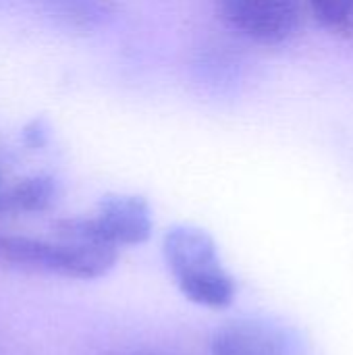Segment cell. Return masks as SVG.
I'll return each instance as SVG.
<instances>
[{
	"label": "cell",
	"mask_w": 353,
	"mask_h": 355,
	"mask_svg": "<svg viewBox=\"0 0 353 355\" xmlns=\"http://www.w3.org/2000/svg\"><path fill=\"white\" fill-rule=\"evenodd\" d=\"M162 250L179 291L189 302L212 310L233 304L237 285L223 266L214 239L204 229L177 225L166 231Z\"/></svg>",
	"instance_id": "cell-1"
},
{
	"label": "cell",
	"mask_w": 353,
	"mask_h": 355,
	"mask_svg": "<svg viewBox=\"0 0 353 355\" xmlns=\"http://www.w3.org/2000/svg\"><path fill=\"white\" fill-rule=\"evenodd\" d=\"M117 258L119 250L106 245L69 241L60 237L50 241L0 233V260L31 270L54 272L69 279L92 281L104 277L114 268Z\"/></svg>",
	"instance_id": "cell-2"
},
{
	"label": "cell",
	"mask_w": 353,
	"mask_h": 355,
	"mask_svg": "<svg viewBox=\"0 0 353 355\" xmlns=\"http://www.w3.org/2000/svg\"><path fill=\"white\" fill-rule=\"evenodd\" d=\"M60 239L106 245L112 250L141 245L152 235V210L141 196L112 193L100 200L92 216H67L52 225Z\"/></svg>",
	"instance_id": "cell-3"
},
{
	"label": "cell",
	"mask_w": 353,
	"mask_h": 355,
	"mask_svg": "<svg viewBox=\"0 0 353 355\" xmlns=\"http://www.w3.org/2000/svg\"><path fill=\"white\" fill-rule=\"evenodd\" d=\"M221 19L252 42L285 44L304 23L302 0H214Z\"/></svg>",
	"instance_id": "cell-4"
},
{
	"label": "cell",
	"mask_w": 353,
	"mask_h": 355,
	"mask_svg": "<svg viewBox=\"0 0 353 355\" xmlns=\"http://www.w3.org/2000/svg\"><path fill=\"white\" fill-rule=\"evenodd\" d=\"M212 355H304L295 331L268 320H233L212 335Z\"/></svg>",
	"instance_id": "cell-5"
},
{
	"label": "cell",
	"mask_w": 353,
	"mask_h": 355,
	"mask_svg": "<svg viewBox=\"0 0 353 355\" xmlns=\"http://www.w3.org/2000/svg\"><path fill=\"white\" fill-rule=\"evenodd\" d=\"M37 4L48 19L75 31L100 27L114 10V0H37Z\"/></svg>",
	"instance_id": "cell-6"
},
{
	"label": "cell",
	"mask_w": 353,
	"mask_h": 355,
	"mask_svg": "<svg viewBox=\"0 0 353 355\" xmlns=\"http://www.w3.org/2000/svg\"><path fill=\"white\" fill-rule=\"evenodd\" d=\"M58 200V183L50 175H33L17 181L2 193V210L37 214L50 210Z\"/></svg>",
	"instance_id": "cell-7"
},
{
	"label": "cell",
	"mask_w": 353,
	"mask_h": 355,
	"mask_svg": "<svg viewBox=\"0 0 353 355\" xmlns=\"http://www.w3.org/2000/svg\"><path fill=\"white\" fill-rule=\"evenodd\" d=\"M314 17L337 35L353 33V0H308Z\"/></svg>",
	"instance_id": "cell-8"
},
{
	"label": "cell",
	"mask_w": 353,
	"mask_h": 355,
	"mask_svg": "<svg viewBox=\"0 0 353 355\" xmlns=\"http://www.w3.org/2000/svg\"><path fill=\"white\" fill-rule=\"evenodd\" d=\"M23 139H25V144L29 146V148H42V146H46V141H48V131H46V127H44V123L42 121H31L27 127H25V131H23Z\"/></svg>",
	"instance_id": "cell-9"
},
{
	"label": "cell",
	"mask_w": 353,
	"mask_h": 355,
	"mask_svg": "<svg viewBox=\"0 0 353 355\" xmlns=\"http://www.w3.org/2000/svg\"><path fill=\"white\" fill-rule=\"evenodd\" d=\"M0 210H2V191H0Z\"/></svg>",
	"instance_id": "cell-10"
}]
</instances>
